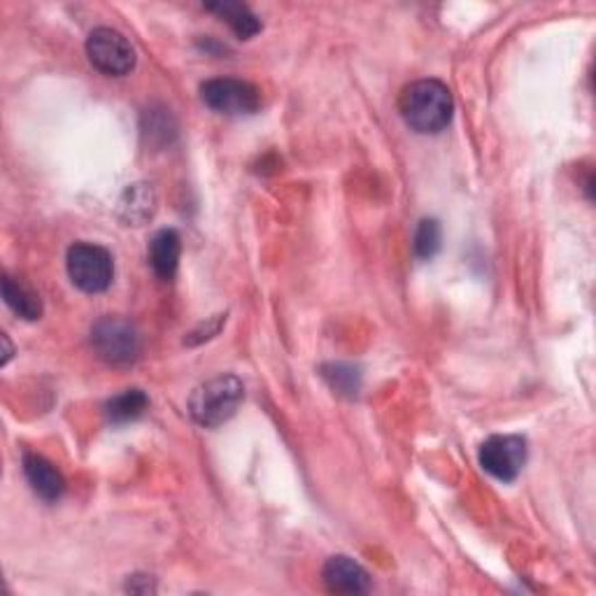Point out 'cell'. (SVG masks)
I'll use <instances>...</instances> for the list:
<instances>
[{
	"mask_svg": "<svg viewBox=\"0 0 596 596\" xmlns=\"http://www.w3.org/2000/svg\"><path fill=\"white\" fill-rule=\"evenodd\" d=\"M321 581L331 594H366L370 589L368 571L352 557L336 555L327 559Z\"/></svg>",
	"mask_w": 596,
	"mask_h": 596,
	"instance_id": "obj_8",
	"label": "cell"
},
{
	"mask_svg": "<svg viewBox=\"0 0 596 596\" xmlns=\"http://www.w3.org/2000/svg\"><path fill=\"white\" fill-rule=\"evenodd\" d=\"M68 276L84 294H104L114 278L112 254L94 243H75L68 250Z\"/></svg>",
	"mask_w": 596,
	"mask_h": 596,
	"instance_id": "obj_3",
	"label": "cell"
},
{
	"mask_svg": "<svg viewBox=\"0 0 596 596\" xmlns=\"http://www.w3.org/2000/svg\"><path fill=\"white\" fill-rule=\"evenodd\" d=\"M3 299L16 315L28 319V321H36L42 315L40 296L36 292H31L26 284L16 282L10 276H3Z\"/></svg>",
	"mask_w": 596,
	"mask_h": 596,
	"instance_id": "obj_14",
	"label": "cell"
},
{
	"mask_svg": "<svg viewBox=\"0 0 596 596\" xmlns=\"http://www.w3.org/2000/svg\"><path fill=\"white\" fill-rule=\"evenodd\" d=\"M321 376H325V380L338 391V394L354 397L356 391H360L362 376L360 370L350 364H329L321 368Z\"/></svg>",
	"mask_w": 596,
	"mask_h": 596,
	"instance_id": "obj_15",
	"label": "cell"
},
{
	"mask_svg": "<svg viewBox=\"0 0 596 596\" xmlns=\"http://www.w3.org/2000/svg\"><path fill=\"white\" fill-rule=\"evenodd\" d=\"M92 345L100 360L112 366H129L143 352L138 329L119 317H104L96 321L92 329Z\"/></svg>",
	"mask_w": 596,
	"mask_h": 596,
	"instance_id": "obj_4",
	"label": "cell"
},
{
	"mask_svg": "<svg viewBox=\"0 0 596 596\" xmlns=\"http://www.w3.org/2000/svg\"><path fill=\"white\" fill-rule=\"evenodd\" d=\"M526 464V440L522 436H491L481 448V466L501 483H513Z\"/></svg>",
	"mask_w": 596,
	"mask_h": 596,
	"instance_id": "obj_7",
	"label": "cell"
},
{
	"mask_svg": "<svg viewBox=\"0 0 596 596\" xmlns=\"http://www.w3.org/2000/svg\"><path fill=\"white\" fill-rule=\"evenodd\" d=\"M403 122L417 133L434 135L452 122L454 100L450 89L438 80H417L408 84L399 98Z\"/></svg>",
	"mask_w": 596,
	"mask_h": 596,
	"instance_id": "obj_1",
	"label": "cell"
},
{
	"mask_svg": "<svg viewBox=\"0 0 596 596\" xmlns=\"http://www.w3.org/2000/svg\"><path fill=\"white\" fill-rule=\"evenodd\" d=\"M149 399L143 389H126L106 403V417L112 424H129L145 415Z\"/></svg>",
	"mask_w": 596,
	"mask_h": 596,
	"instance_id": "obj_12",
	"label": "cell"
},
{
	"mask_svg": "<svg viewBox=\"0 0 596 596\" xmlns=\"http://www.w3.org/2000/svg\"><path fill=\"white\" fill-rule=\"evenodd\" d=\"M87 57L98 73L124 77L135 68V49L114 28H96L87 38Z\"/></svg>",
	"mask_w": 596,
	"mask_h": 596,
	"instance_id": "obj_6",
	"label": "cell"
},
{
	"mask_svg": "<svg viewBox=\"0 0 596 596\" xmlns=\"http://www.w3.org/2000/svg\"><path fill=\"white\" fill-rule=\"evenodd\" d=\"M22 466H24V475H26L31 489L36 491L42 501L57 503L63 497V491H65L63 475L59 473V469L52 462H47L42 454L26 452Z\"/></svg>",
	"mask_w": 596,
	"mask_h": 596,
	"instance_id": "obj_9",
	"label": "cell"
},
{
	"mask_svg": "<svg viewBox=\"0 0 596 596\" xmlns=\"http://www.w3.org/2000/svg\"><path fill=\"white\" fill-rule=\"evenodd\" d=\"M182 254V241L175 229H161L149 243V266L159 280H173Z\"/></svg>",
	"mask_w": 596,
	"mask_h": 596,
	"instance_id": "obj_10",
	"label": "cell"
},
{
	"mask_svg": "<svg viewBox=\"0 0 596 596\" xmlns=\"http://www.w3.org/2000/svg\"><path fill=\"white\" fill-rule=\"evenodd\" d=\"M413 250L419 259H434L440 250V224L436 219H422L415 238H413Z\"/></svg>",
	"mask_w": 596,
	"mask_h": 596,
	"instance_id": "obj_16",
	"label": "cell"
},
{
	"mask_svg": "<svg viewBox=\"0 0 596 596\" xmlns=\"http://www.w3.org/2000/svg\"><path fill=\"white\" fill-rule=\"evenodd\" d=\"M245 397V387L235 376H217L198 385L190 397V415L206 429L229 422Z\"/></svg>",
	"mask_w": 596,
	"mask_h": 596,
	"instance_id": "obj_2",
	"label": "cell"
},
{
	"mask_svg": "<svg viewBox=\"0 0 596 596\" xmlns=\"http://www.w3.org/2000/svg\"><path fill=\"white\" fill-rule=\"evenodd\" d=\"M155 203H157L155 190H151L149 184H133L124 192V198L122 203H119L122 208L119 210H122L124 221L138 227L145 219L155 215Z\"/></svg>",
	"mask_w": 596,
	"mask_h": 596,
	"instance_id": "obj_13",
	"label": "cell"
},
{
	"mask_svg": "<svg viewBox=\"0 0 596 596\" xmlns=\"http://www.w3.org/2000/svg\"><path fill=\"white\" fill-rule=\"evenodd\" d=\"M200 98L210 110L229 117L254 114L261 108V94L254 84L235 77L208 80L200 87Z\"/></svg>",
	"mask_w": 596,
	"mask_h": 596,
	"instance_id": "obj_5",
	"label": "cell"
},
{
	"mask_svg": "<svg viewBox=\"0 0 596 596\" xmlns=\"http://www.w3.org/2000/svg\"><path fill=\"white\" fill-rule=\"evenodd\" d=\"M203 8H206L212 14H217L221 22H227L231 26V31L241 40H250L261 31L259 16L243 3H233V0H219V3H208Z\"/></svg>",
	"mask_w": 596,
	"mask_h": 596,
	"instance_id": "obj_11",
	"label": "cell"
}]
</instances>
